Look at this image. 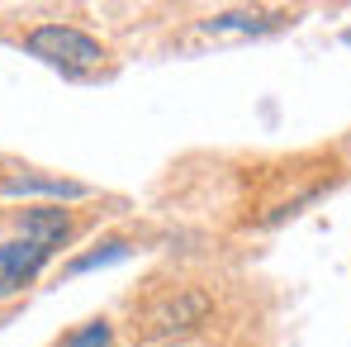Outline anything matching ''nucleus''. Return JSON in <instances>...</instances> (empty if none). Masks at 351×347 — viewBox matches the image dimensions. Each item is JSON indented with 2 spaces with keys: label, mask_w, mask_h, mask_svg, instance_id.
Listing matches in <instances>:
<instances>
[{
  "label": "nucleus",
  "mask_w": 351,
  "mask_h": 347,
  "mask_svg": "<svg viewBox=\"0 0 351 347\" xmlns=\"http://www.w3.org/2000/svg\"><path fill=\"white\" fill-rule=\"evenodd\" d=\"M280 24H285L280 14H247V10H237V14H209L204 34H271Z\"/></svg>",
  "instance_id": "nucleus-6"
},
{
  "label": "nucleus",
  "mask_w": 351,
  "mask_h": 347,
  "mask_svg": "<svg viewBox=\"0 0 351 347\" xmlns=\"http://www.w3.org/2000/svg\"><path fill=\"white\" fill-rule=\"evenodd\" d=\"M214 314V300L199 286H171L162 295H152L138 314V333L147 343H180L190 333H199Z\"/></svg>",
  "instance_id": "nucleus-1"
},
{
  "label": "nucleus",
  "mask_w": 351,
  "mask_h": 347,
  "mask_svg": "<svg viewBox=\"0 0 351 347\" xmlns=\"http://www.w3.org/2000/svg\"><path fill=\"white\" fill-rule=\"evenodd\" d=\"M119 257H128V243L123 238H110V243H100L95 252H86V257H76L71 267H66V276H81V271H95V267H110Z\"/></svg>",
  "instance_id": "nucleus-7"
},
{
  "label": "nucleus",
  "mask_w": 351,
  "mask_h": 347,
  "mask_svg": "<svg viewBox=\"0 0 351 347\" xmlns=\"http://www.w3.org/2000/svg\"><path fill=\"white\" fill-rule=\"evenodd\" d=\"M342 38H347V43H351V29H347V34H342Z\"/></svg>",
  "instance_id": "nucleus-9"
},
{
  "label": "nucleus",
  "mask_w": 351,
  "mask_h": 347,
  "mask_svg": "<svg viewBox=\"0 0 351 347\" xmlns=\"http://www.w3.org/2000/svg\"><path fill=\"white\" fill-rule=\"evenodd\" d=\"M19 238L58 252V247H66V238H71V214L62 205H29L19 214Z\"/></svg>",
  "instance_id": "nucleus-4"
},
{
  "label": "nucleus",
  "mask_w": 351,
  "mask_h": 347,
  "mask_svg": "<svg viewBox=\"0 0 351 347\" xmlns=\"http://www.w3.org/2000/svg\"><path fill=\"white\" fill-rule=\"evenodd\" d=\"M53 262L48 247L29 243V238H14V243H0V300L19 295L24 286H34V276Z\"/></svg>",
  "instance_id": "nucleus-3"
},
{
  "label": "nucleus",
  "mask_w": 351,
  "mask_h": 347,
  "mask_svg": "<svg viewBox=\"0 0 351 347\" xmlns=\"http://www.w3.org/2000/svg\"><path fill=\"white\" fill-rule=\"evenodd\" d=\"M0 190L5 195H53V200H81L86 186L81 181H66V176H0Z\"/></svg>",
  "instance_id": "nucleus-5"
},
{
  "label": "nucleus",
  "mask_w": 351,
  "mask_h": 347,
  "mask_svg": "<svg viewBox=\"0 0 351 347\" xmlns=\"http://www.w3.org/2000/svg\"><path fill=\"white\" fill-rule=\"evenodd\" d=\"M58 347H114V328H110L105 319H90V324H81L76 333H66Z\"/></svg>",
  "instance_id": "nucleus-8"
},
{
  "label": "nucleus",
  "mask_w": 351,
  "mask_h": 347,
  "mask_svg": "<svg viewBox=\"0 0 351 347\" xmlns=\"http://www.w3.org/2000/svg\"><path fill=\"white\" fill-rule=\"evenodd\" d=\"M24 53L58 67L62 76H86V71H95L110 58V48L100 38H90L86 29H76V24H38V29H29L24 34Z\"/></svg>",
  "instance_id": "nucleus-2"
}]
</instances>
